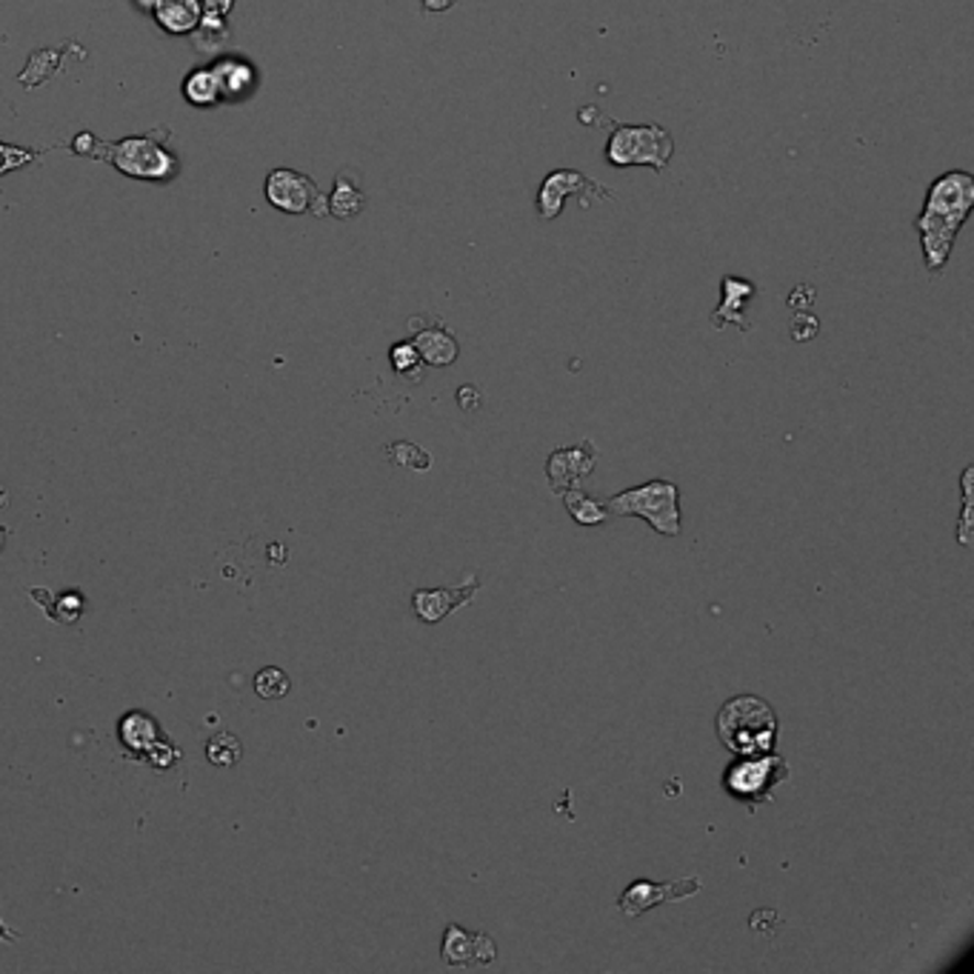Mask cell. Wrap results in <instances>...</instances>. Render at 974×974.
Here are the masks:
<instances>
[{
  "instance_id": "23",
  "label": "cell",
  "mask_w": 974,
  "mask_h": 974,
  "mask_svg": "<svg viewBox=\"0 0 974 974\" xmlns=\"http://www.w3.org/2000/svg\"><path fill=\"white\" fill-rule=\"evenodd\" d=\"M255 691L264 700H280V697L289 695V677H286L284 668L266 666L255 675Z\"/></svg>"
},
{
  "instance_id": "6",
  "label": "cell",
  "mask_w": 974,
  "mask_h": 974,
  "mask_svg": "<svg viewBox=\"0 0 974 974\" xmlns=\"http://www.w3.org/2000/svg\"><path fill=\"white\" fill-rule=\"evenodd\" d=\"M572 195H577V198H580V207L584 209L591 203L589 195L598 200H615V192L604 189L598 180L586 178L584 171L555 169V171H549L546 178H543L541 189H538V214H541V221H555Z\"/></svg>"
},
{
  "instance_id": "17",
  "label": "cell",
  "mask_w": 974,
  "mask_h": 974,
  "mask_svg": "<svg viewBox=\"0 0 974 974\" xmlns=\"http://www.w3.org/2000/svg\"><path fill=\"white\" fill-rule=\"evenodd\" d=\"M563 500H566V509H569V514L580 523V527H600V523L609 518L606 506L598 503V500H591L589 495H584L580 489H566L563 491Z\"/></svg>"
},
{
  "instance_id": "10",
  "label": "cell",
  "mask_w": 974,
  "mask_h": 974,
  "mask_svg": "<svg viewBox=\"0 0 974 974\" xmlns=\"http://www.w3.org/2000/svg\"><path fill=\"white\" fill-rule=\"evenodd\" d=\"M498 954V947L489 934L480 932H466L463 926H449L446 934H443V963L446 966H489Z\"/></svg>"
},
{
  "instance_id": "14",
  "label": "cell",
  "mask_w": 974,
  "mask_h": 974,
  "mask_svg": "<svg viewBox=\"0 0 974 974\" xmlns=\"http://www.w3.org/2000/svg\"><path fill=\"white\" fill-rule=\"evenodd\" d=\"M412 346L418 348L420 361L429 363V366H452L461 355V346H457L455 334L449 332L441 323H432V326L418 329L414 326V341Z\"/></svg>"
},
{
  "instance_id": "24",
  "label": "cell",
  "mask_w": 974,
  "mask_h": 974,
  "mask_svg": "<svg viewBox=\"0 0 974 974\" xmlns=\"http://www.w3.org/2000/svg\"><path fill=\"white\" fill-rule=\"evenodd\" d=\"M420 355H418V348L412 346V343H395V346H391V366H395V372H400V375H414V372L420 369Z\"/></svg>"
},
{
  "instance_id": "21",
  "label": "cell",
  "mask_w": 974,
  "mask_h": 974,
  "mask_svg": "<svg viewBox=\"0 0 974 974\" xmlns=\"http://www.w3.org/2000/svg\"><path fill=\"white\" fill-rule=\"evenodd\" d=\"M363 203H366V198H363L361 189H357L355 184H348L346 178H337L332 200H329L332 214H337V218H355V214L363 209Z\"/></svg>"
},
{
  "instance_id": "28",
  "label": "cell",
  "mask_w": 974,
  "mask_h": 974,
  "mask_svg": "<svg viewBox=\"0 0 974 974\" xmlns=\"http://www.w3.org/2000/svg\"><path fill=\"white\" fill-rule=\"evenodd\" d=\"M455 7V0H423V9L427 12H446V9Z\"/></svg>"
},
{
  "instance_id": "26",
  "label": "cell",
  "mask_w": 974,
  "mask_h": 974,
  "mask_svg": "<svg viewBox=\"0 0 974 974\" xmlns=\"http://www.w3.org/2000/svg\"><path fill=\"white\" fill-rule=\"evenodd\" d=\"M811 300H815V289H811V286H797L795 292L789 295V309H795V312H806Z\"/></svg>"
},
{
  "instance_id": "25",
  "label": "cell",
  "mask_w": 974,
  "mask_h": 974,
  "mask_svg": "<svg viewBox=\"0 0 974 974\" xmlns=\"http://www.w3.org/2000/svg\"><path fill=\"white\" fill-rule=\"evenodd\" d=\"M818 329H820V323H818V318H815V314L797 312L795 321H792V337H795V341H800V343L811 341V337L818 334Z\"/></svg>"
},
{
  "instance_id": "1",
  "label": "cell",
  "mask_w": 974,
  "mask_h": 974,
  "mask_svg": "<svg viewBox=\"0 0 974 974\" xmlns=\"http://www.w3.org/2000/svg\"><path fill=\"white\" fill-rule=\"evenodd\" d=\"M974 209V175L963 169L943 171L926 192L923 212L915 218V229L923 246V264L932 275L947 269L954 241Z\"/></svg>"
},
{
  "instance_id": "29",
  "label": "cell",
  "mask_w": 974,
  "mask_h": 974,
  "mask_svg": "<svg viewBox=\"0 0 974 974\" xmlns=\"http://www.w3.org/2000/svg\"><path fill=\"white\" fill-rule=\"evenodd\" d=\"M7 500H9V498H7V491L0 489V506H7Z\"/></svg>"
},
{
  "instance_id": "13",
  "label": "cell",
  "mask_w": 974,
  "mask_h": 974,
  "mask_svg": "<svg viewBox=\"0 0 974 974\" xmlns=\"http://www.w3.org/2000/svg\"><path fill=\"white\" fill-rule=\"evenodd\" d=\"M595 461H598V449L591 446L589 441L580 443V446H569V449H557L555 455L549 457L546 463V472H549V484L555 491H566V489H575L591 469H595Z\"/></svg>"
},
{
  "instance_id": "4",
  "label": "cell",
  "mask_w": 974,
  "mask_h": 974,
  "mask_svg": "<svg viewBox=\"0 0 974 974\" xmlns=\"http://www.w3.org/2000/svg\"><path fill=\"white\" fill-rule=\"evenodd\" d=\"M606 506V512L634 514L643 518L649 527L663 538L680 534V506H677V486L668 480H652L638 489H627L615 495Z\"/></svg>"
},
{
  "instance_id": "5",
  "label": "cell",
  "mask_w": 974,
  "mask_h": 974,
  "mask_svg": "<svg viewBox=\"0 0 974 974\" xmlns=\"http://www.w3.org/2000/svg\"><path fill=\"white\" fill-rule=\"evenodd\" d=\"M789 777L786 772V761L775 757V754H757V757H746L743 763H734L723 777L726 792L740 800H752V804H761L768 800L772 792H775L777 783H783Z\"/></svg>"
},
{
  "instance_id": "31",
  "label": "cell",
  "mask_w": 974,
  "mask_h": 974,
  "mask_svg": "<svg viewBox=\"0 0 974 974\" xmlns=\"http://www.w3.org/2000/svg\"><path fill=\"white\" fill-rule=\"evenodd\" d=\"M141 3H143V7H155L157 0H141Z\"/></svg>"
},
{
  "instance_id": "16",
  "label": "cell",
  "mask_w": 974,
  "mask_h": 974,
  "mask_svg": "<svg viewBox=\"0 0 974 974\" xmlns=\"http://www.w3.org/2000/svg\"><path fill=\"white\" fill-rule=\"evenodd\" d=\"M121 738L129 749H143V752H150V749L157 743L155 720L141 715V711H132V715L123 718Z\"/></svg>"
},
{
  "instance_id": "19",
  "label": "cell",
  "mask_w": 974,
  "mask_h": 974,
  "mask_svg": "<svg viewBox=\"0 0 974 974\" xmlns=\"http://www.w3.org/2000/svg\"><path fill=\"white\" fill-rule=\"evenodd\" d=\"M184 92L186 98L198 103V107H209L214 100L221 98V84H218V75L209 69H200L195 75H189L184 84Z\"/></svg>"
},
{
  "instance_id": "3",
  "label": "cell",
  "mask_w": 974,
  "mask_h": 974,
  "mask_svg": "<svg viewBox=\"0 0 974 974\" xmlns=\"http://www.w3.org/2000/svg\"><path fill=\"white\" fill-rule=\"evenodd\" d=\"M675 155V137L661 123H618L606 141L604 157L615 169L649 166L663 171Z\"/></svg>"
},
{
  "instance_id": "20",
  "label": "cell",
  "mask_w": 974,
  "mask_h": 974,
  "mask_svg": "<svg viewBox=\"0 0 974 974\" xmlns=\"http://www.w3.org/2000/svg\"><path fill=\"white\" fill-rule=\"evenodd\" d=\"M207 757L214 763V766H221V768L237 766L243 757L241 740H237L232 732H218L207 743Z\"/></svg>"
},
{
  "instance_id": "27",
  "label": "cell",
  "mask_w": 974,
  "mask_h": 974,
  "mask_svg": "<svg viewBox=\"0 0 974 974\" xmlns=\"http://www.w3.org/2000/svg\"><path fill=\"white\" fill-rule=\"evenodd\" d=\"M457 403H461V409H466V412L480 409V391H477L475 386H461V389H457Z\"/></svg>"
},
{
  "instance_id": "7",
  "label": "cell",
  "mask_w": 974,
  "mask_h": 974,
  "mask_svg": "<svg viewBox=\"0 0 974 974\" xmlns=\"http://www.w3.org/2000/svg\"><path fill=\"white\" fill-rule=\"evenodd\" d=\"M700 886H704V883H700V877L697 875L666 883L638 881L620 895V911H623L627 918H641V915H646V911L654 909V906L677 904V900H686V897L697 895Z\"/></svg>"
},
{
  "instance_id": "9",
  "label": "cell",
  "mask_w": 974,
  "mask_h": 974,
  "mask_svg": "<svg viewBox=\"0 0 974 974\" xmlns=\"http://www.w3.org/2000/svg\"><path fill=\"white\" fill-rule=\"evenodd\" d=\"M477 589H480V577L469 575V577H466V584H463V586H441V589H418L412 595V606H414V612H418V618L423 620V623L434 627V623H441V620L446 618V615L457 612L461 606L472 604V600H475V595H477Z\"/></svg>"
},
{
  "instance_id": "8",
  "label": "cell",
  "mask_w": 974,
  "mask_h": 974,
  "mask_svg": "<svg viewBox=\"0 0 974 974\" xmlns=\"http://www.w3.org/2000/svg\"><path fill=\"white\" fill-rule=\"evenodd\" d=\"M114 166L132 178H146V180H164L169 178L171 169H175V161L166 155L164 150H157L152 141H141V137H129L123 141L118 150H114Z\"/></svg>"
},
{
  "instance_id": "30",
  "label": "cell",
  "mask_w": 974,
  "mask_h": 974,
  "mask_svg": "<svg viewBox=\"0 0 974 974\" xmlns=\"http://www.w3.org/2000/svg\"><path fill=\"white\" fill-rule=\"evenodd\" d=\"M0 938H7V940H14L12 934H7V929H3V926H0Z\"/></svg>"
},
{
  "instance_id": "22",
  "label": "cell",
  "mask_w": 974,
  "mask_h": 974,
  "mask_svg": "<svg viewBox=\"0 0 974 974\" xmlns=\"http://www.w3.org/2000/svg\"><path fill=\"white\" fill-rule=\"evenodd\" d=\"M386 455H389V461L395 463V466H403V469L412 472H427L429 466H432V455L423 452L420 446H414V443H403V441L389 443Z\"/></svg>"
},
{
  "instance_id": "18",
  "label": "cell",
  "mask_w": 974,
  "mask_h": 974,
  "mask_svg": "<svg viewBox=\"0 0 974 974\" xmlns=\"http://www.w3.org/2000/svg\"><path fill=\"white\" fill-rule=\"evenodd\" d=\"M212 71L218 75L221 95H243L252 84H255V71H252L246 64H237V60L218 64Z\"/></svg>"
},
{
  "instance_id": "2",
  "label": "cell",
  "mask_w": 974,
  "mask_h": 974,
  "mask_svg": "<svg viewBox=\"0 0 974 974\" xmlns=\"http://www.w3.org/2000/svg\"><path fill=\"white\" fill-rule=\"evenodd\" d=\"M718 734L723 746L743 757L768 754L777 740V718L757 697H734L718 715Z\"/></svg>"
},
{
  "instance_id": "12",
  "label": "cell",
  "mask_w": 974,
  "mask_h": 974,
  "mask_svg": "<svg viewBox=\"0 0 974 974\" xmlns=\"http://www.w3.org/2000/svg\"><path fill=\"white\" fill-rule=\"evenodd\" d=\"M757 295V286L752 280H743L738 275H726L720 280V307L711 312V326L726 329L729 323L738 326L740 332H749L752 323H749V303Z\"/></svg>"
},
{
  "instance_id": "11",
  "label": "cell",
  "mask_w": 974,
  "mask_h": 974,
  "mask_svg": "<svg viewBox=\"0 0 974 974\" xmlns=\"http://www.w3.org/2000/svg\"><path fill=\"white\" fill-rule=\"evenodd\" d=\"M266 198H269L272 207H278L280 212H292V214L309 212L314 203L323 207V200L318 198V189H314L312 180L289 169L272 171L269 180H266Z\"/></svg>"
},
{
  "instance_id": "15",
  "label": "cell",
  "mask_w": 974,
  "mask_h": 974,
  "mask_svg": "<svg viewBox=\"0 0 974 974\" xmlns=\"http://www.w3.org/2000/svg\"><path fill=\"white\" fill-rule=\"evenodd\" d=\"M155 14L161 26L180 35V32H189V29L198 26L200 7L198 0H157Z\"/></svg>"
}]
</instances>
